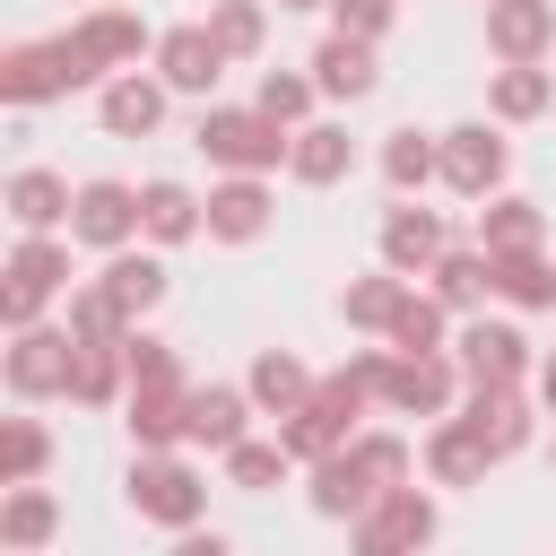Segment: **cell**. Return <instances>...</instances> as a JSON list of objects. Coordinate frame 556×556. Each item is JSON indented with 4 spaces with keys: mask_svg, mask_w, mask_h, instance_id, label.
Wrapping results in <instances>:
<instances>
[{
    "mask_svg": "<svg viewBox=\"0 0 556 556\" xmlns=\"http://www.w3.org/2000/svg\"><path fill=\"white\" fill-rule=\"evenodd\" d=\"M191 139H200V156H208V165H226V174H269V165L295 148V130H287V122H269L261 104H208Z\"/></svg>",
    "mask_w": 556,
    "mask_h": 556,
    "instance_id": "obj_1",
    "label": "cell"
},
{
    "mask_svg": "<svg viewBox=\"0 0 556 556\" xmlns=\"http://www.w3.org/2000/svg\"><path fill=\"white\" fill-rule=\"evenodd\" d=\"M374 356V400L400 417H443L452 408V356L443 348H365Z\"/></svg>",
    "mask_w": 556,
    "mask_h": 556,
    "instance_id": "obj_2",
    "label": "cell"
},
{
    "mask_svg": "<svg viewBox=\"0 0 556 556\" xmlns=\"http://www.w3.org/2000/svg\"><path fill=\"white\" fill-rule=\"evenodd\" d=\"M130 504H139V521H156V530H191L200 504H208V486H200L174 452H139V460H130Z\"/></svg>",
    "mask_w": 556,
    "mask_h": 556,
    "instance_id": "obj_3",
    "label": "cell"
},
{
    "mask_svg": "<svg viewBox=\"0 0 556 556\" xmlns=\"http://www.w3.org/2000/svg\"><path fill=\"white\" fill-rule=\"evenodd\" d=\"M434 539V504L417 486H382L365 513H356V547L365 556H400V547H426Z\"/></svg>",
    "mask_w": 556,
    "mask_h": 556,
    "instance_id": "obj_4",
    "label": "cell"
},
{
    "mask_svg": "<svg viewBox=\"0 0 556 556\" xmlns=\"http://www.w3.org/2000/svg\"><path fill=\"white\" fill-rule=\"evenodd\" d=\"M70 70H78V87L87 78H104V70H122V61H139V43H148V26L130 17V9H96V17H78L70 35Z\"/></svg>",
    "mask_w": 556,
    "mask_h": 556,
    "instance_id": "obj_5",
    "label": "cell"
},
{
    "mask_svg": "<svg viewBox=\"0 0 556 556\" xmlns=\"http://www.w3.org/2000/svg\"><path fill=\"white\" fill-rule=\"evenodd\" d=\"M70 278V252L52 243V235H26L17 252H9V295H0V313H9V330H35V313H43V295Z\"/></svg>",
    "mask_w": 556,
    "mask_h": 556,
    "instance_id": "obj_6",
    "label": "cell"
},
{
    "mask_svg": "<svg viewBox=\"0 0 556 556\" xmlns=\"http://www.w3.org/2000/svg\"><path fill=\"white\" fill-rule=\"evenodd\" d=\"M504 165H513V148H504L486 122H460V130H443V182H452L460 200H486V191L504 182Z\"/></svg>",
    "mask_w": 556,
    "mask_h": 556,
    "instance_id": "obj_7",
    "label": "cell"
},
{
    "mask_svg": "<svg viewBox=\"0 0 556 556\" xmlns=\"http://www.w3.org/2000/svg\"><path fill=\"white\" fill-rule=\"evenodd\" d=\"M70 235L96 243V252H122V243L139 235V191H130V182H78V200H70Z\"/></svg>",
    "mask_w": 556,
    "mask_h": 556,
    "instance_id": "obj_8",
    "label": "cell"
},
{
    "mask_svg": "<svg viewBox=\"0 0 556 556\" xmlns=\"http://www.w3.org/2000/svg\"><path fill=\"white\" fill-rule=\"evenodd\" d=\"M70 365H78V330H17V348H9V391H17V400L70 391Z\"/></svg>",
    "mask_w": 556,
    "mask_h": 556,
    "instance_id": "obj_9",
    "label": "cell"
},
{
    "mask_svg": "<svg viewBox=\"0 0 556 556\" xmlns=\"http://www.w3.org/2000/svg\"><path fill=\"white\" fill-rule=\"evenodd\" d=\"M156 78H165L174 96H208V87L226 78V43H217L208 26H174V35H156Z\"/></svg>",
    "mask_w": 556,
    "mask_h": 556,
    "instance_id": "obj_10",
    "label": "cell"
},
{
    "mask_svg": "<svg viewBox=\"0 0 556 556\" xmlns=\"http://www.w3.org/2000/svg\"><path fill=\"white\" fill-rule=\"evenodd\" d=\"M78 70H70V43H17L0 61V96L9 104H43V96H70Z\"/></svg>",
    "mask_w": 556,
    "mask_h": 556,
    "instance_id": "obj_11",
    "label": "cell"
},
{
    "mask_svg": "<svg viewBox=\"0 0 556 556\" xmlns=\"http://www.w3.org/2000/svg\"><path fill=\"white\" fill-rule=\"evenodd\" d=\"M486 43L495 61H539L556 43V0H486Z\"/></svg>",
    "mask_w": 556,
    "mask_h": 556,
    "instance_id": "obj_12",
    "label": "cell"
},
{
    "mask_svg": "<svg viewBox=\"0 0 556 556\" xmlns=\"http://www.w3.org/2000/svg\"><path fill=\"white\" fill-rule=\"evenodd\" d=\"M443 243H452V235H443V217H434V208H417L408 191H400V208H382V261H391V269H434V261H443Z\"/></svg>",
    "mask_w": 556,
    "mask_h": 556,
    "instance_id": "obj_13",
    "label": "cell"
},
{
    "mask_svg": "<svg viewBox=\"0 0 556 556\" xmlns=\"http://www.w3.org/2000/svg\"><path fill=\"white\" fill-rule=\"evenodd\" d=\"M452 348H460V374L469 382H521V365H530V339L513 321H469Z\"/></svg>",
    "mask_w": 556,
    "mask_h": 556,
    "instance_id": "obj_14",
    "label": "cell"
},
{
    "mask_svg": "<svg viewBox=\"0 0 556 556\" xmlns=\"http://www.w3.org/2000/svg\"><path fill=\"white\" fill-rule=\"evenodd\" d=\"M374 78H382V70H374V43H365V35H330V43L313 52V87L339 96V104H365Z\"/></svg>",
    "mask_w": 556,
    "mask_h": 556,
    "instance_id": "obj_15",
    "label": "cell"
},
{
    "mask_svg": "<svg viewBox=\"0 0 556 556\" xmlns=\"http://www.w3.org/2000/svg\"><path fill=\"white\" fill-rule=\"evenodd\" d=\"M348 165H356V139H348L339 122H304V130H295V148H287V174H295V182H313V191L348 182Z\"/></svg>",
    "mask_w": 556,
    "mask_h": 556,
    "instance_id": "obj_16",
    "label": "cell"
},
{
    "mask_svg": "<svg viewBox=\"0 0 556 556\" xmlns=\"http://www.w3.org/2000/svg\"><path fill=\"white\" fill-rule=\"evenodd\" d=\"M374 495H382V486L365 478V460H356L348 443H339L330 460H313V513H321V521H356Z\"/></svg>",
    "mask_w": 556,
    "mask_h": 556,
    "instance_id": "obj_17",
    "label": "cell"
},
{
    "mask_svg": "<svg viewBox=\"0 0 556 556\" xmlns=\"http://www.w3.org/2000/svg\"><path fill=\"white\" fill-rule=\"evenodd\" d=\"M460 417H469V426H478V434H486V443H495V460H504V452H521V443H530V408H521V382H478V391H469V408H460Z\"/></svg>",
    "mask_w": 556,
    "mask_h": 556,
    "instance_id": "obj_18",
    "label": "cell"
},
{
    "mask_svg": "<svg viewBox=\"0 0 556 556\" xmlns=\"http://www.w3.org/2000/svg\"><path fill=\"white\" fill-rule=\"evenodd\" d=\"M348 426H356V417H348L339 400H321V391H313L304 408H287V417H278V443H287L295 460H330V452L348 443Z\"/></svg>",
    "mask_w": 556,
    "mask_h": 556,
    "instance_id": "obj_19",
    "label": "cell"
},
{
    "mask_svg": "<svg viewBox=\"0 0 556 556\" xmlns=\"http://www.w3.org/2000/svg\"><path fill=\"white\" fill-rule=\"evenodd\" d=\"M486 460H495V443H486L469 417L434 426V443H426V469H434V486H478V478H486Z\"/></svg>",
    "mask_w": 556,
    "mask_h": 556,
    "instance_id": "obj_20",
    "label": "cell"
},
{
    "mask_svg": "<svg viewBox=\"0 0 556 556\" xmlns=\"http://www.w3.org/2000/svg\"><path fill=\"white\" fill-rule=\"evenodd\" d=\"M165 96H174L165 78H113L96 113H104V130H113V139H148V130L165 122Z\"/></svg>",
    "mask_w": 556,
    "mask_h": 556,
    "instance_id": "obj_21",
    "label": "cell"
},
{
    "mask_svg": "<svg viewBox=\"0 0 556 556\" xmlns=\"http://www.w3.org/2000/svg\"><path fill=\"white\" fill-rule=\"evenodd\" d=\"M70 182L61 174H43V165H26V174H9V217H17V235H52L61 217H70Z\"/></svg>",
    "mask_w": 556,
    "mask_h": 556,
    "instance_id": "obj_22",
    "label": "cell"
},
{
    "mask_svg": "<svg viewBox=\"0 0 556 556\" xmlns=\"http://www.w3.org/2000/svg\"><path fill=\"white\" fill-rule=\"evenodd\" d=\"M261 226H269V191H261V174H235V182L208 191V235H217V243H252Z\"/></svg>",
    "mask_w": 556,
    "mask_h": 556,
    "instance_id": "obj_23",
    "label": "cell"
},
{
    "mask_svg": "<svg viewBox=\"0 0 556 556\" xmlns=\"http://www.w3.org/2000/svg\"><path fill=\"white\" fill-rule=\"evenodd\" d=\"M208 226V200H191L182 182H148L139 191V235L148 243H182V235H200Z\"/></svg>",
    "mask_w": 556,
    "mask_h": 556,
    "instance_id": "obj_24",
    "label": "cell"
},
{
    "mask_svg": "<svg viewBox=\"0 0 556 556\" xmlns=\"http://www.w3.org/2000/svg\"><path fill=\"white\" fill-rule=\"evenodd\" d=\"M96 287H104V295L139 321V313H156V304H165V261H156V252H113Z\"/></svg>",
    "mask_w": 556,
    "mask_h": 556,
    "instance_id": "obj_25",
    "label": "cell"
},
{
    "mask_svg": "<svg viewBox=\"0 0 556 556\" xmlns=\"http://www.w3.org/2000/svg\"><path fill=\"white\" fill-rule=\"evenodd\" d=\"M261 400L252 391H226V382H208V391H191V443H208V452H235L243 443V417H252Z\"/></svg>",
    "mask_w": 556,
    "mask_h": 556,
    "instance_id": "obj_26",
    "label": "cell"
},
{
    "mask_svg": "<svg viewBox=\"0 0 556 556\" xmlns=\"http://www.w3.org/2000/svg\"><path fill=\"white\" fill-rule=\"evenodd\" d=\"M547 96H556V78H547L539 61H504V70L486 78V104H495V122H539V113H547Z\"/></svg>",
    "mask_w": 556,
    "mask_h": 556,
    "instance_id": "obj_27",
    "label": "cell"
},
{
    "mask_svg": "<svg viewBox=\"0 0 556 556\" xmlns=\"http://www.w3.org/2000/svg\"><path fill=\"white\" fill-rule=\"evenodd\" d=\"M426 278H434V295H443L452 313H478V295H495V252H486V243H478V252H452V243H443V261H434Z\"/></svg>",
    "mask_w": 556,
    "mask_h": 556,
    "instance_id": "obj_28",
    "label": "cell"
},
{
    "mask_svg": "<svg viewBox=\"0 0 556 556\" xmlns=\"http://www.w3.org/2000/svg\"><path fill=\"white\" fill-rule=\"evenodd\" d=\"M408 304V269H374V278H348V295H339V313H348V330H391V313Z\"/></svg>",
    "mask_w": 556,
    "mask_h": 556,
    "instance_id": "obj_29",
    "label": "cell"
},
{
    "mask_svg": "<svg viewBox=\"0 0 556 556\" xmlns=\"http://www.w3.org/2000/svg\"><path fill=\"white\" fill-rule=\"evenodd\" d=\"M243 391H252V400H261L269 417H287V408H304V400H313V374H304V365H295L287 348H261V356H252V382H243Z\"/></svg>",
    "mask_w": 556,
    "mask_h": 556,
    "instance_id": "obj_30",
    "label": "cell"
},
{
    "mask_svg": "<svg viewBox=\"0 0 556 556\" xmlns=\"http://www.w3.org/2000/svg\"><path fill=\"white\" fill-rule=\"evenodd\" d=\"M443 174V139H426V130H391L382 139V182L391 191H426Z\"/></svg>",
    "mask_w": 556,
    "mask_h": 556,
    "instance_id": "obj_31",
    "label": "cell"
},
{
    "mask_svg": "<svg viewBox=\"0 0 556 556\" xmlns=\"http://www.w3.org/2000/svg\"><path fill=\"white\" fill-rule=\"evenodd\" d=\"M495 295H504L513 313H539V304H556V269L539 261V243H530V252H495Z\"/></svg>",
    "mask_w": 556,
    "mask_h": 556,
    "instance_id": "obj_32",
    "label": "cell"
},
{
    "mask_svg": "<svg viewBox=\"0 0 556 556\" xmlns=\"http://www.w3.org/2000/svg\"><path fill=\"white\" fill-rule=\"evenodd\" d=\"M52 530H61V513H52V495H43L35 478H26V486H17L9 504H0V547H43Z\"/></svg>",
    "mask_w": 556,
    "mask_h": 556,
    "instance_id": "obj_33",
    "label": "cell"
},
{
    "mask_svg": "<svg viewBox=\"0 0 556 556\" xmlns=\"http://www.w3.org/2000/svg\"><path fill=\"white\" fill-rule=\"evenodd\" d=\"M478 243L486 252H530L539 243V208L530 200H486L478 208Z\"/></svg>",
    "mask_w": 556,
    "mask_h": 556,
    "instance_id": "obj_34",
    "label": "cell"
},
{
    "mask_svg": "<svg viewBox=\"0 0 556 556\" xmlns=\"http://www.w3.org/2000/svg\"><path fill=\"white\" fill-rule=\"evenodd\" d=\"M287 460H295V452H287V443H252V434H243V443H235V452H226V478H235V486H243V495H269V486H278V478H287Z\"/></svg>",
    "mask_w": 556,
    "mask_h": 556,
    "instance_id": "obj_35",
    "label": "cell"
},
{
    "mask_svg": "<svg viewBox=\"0 0 556 556\" xmlns=\"http://www.w3.org/2000/svg\"><path fill=\"white\" fill-rule=\"evenodd\" d=\"M208 35L226 43V61L261 52V0H208Z\"/></svg>",
    "mask_w": 556,
    "mask_h": 556,
    "instance_id": "obj_36",
    "label": "cell"
},
{
    "mask_svg": "<svg viewBox=\"0 0 556 556\" xmlns=\"http://www.w3.org/2000/svg\"><path fill=\"white\" fill-rule=\"evenodd\" d=\"M43 460H52V434H43L35 417H9V443H0V486H26Z\"/></svg>",
    "mask_w": 556,
    "mask_h": 556,
    "instance_id": "obj_37",
    "label": "cell"
},
{
    "mask_svg": "<svg viewBox=\"0 0 556 556\" xmlns=\"http://www.w3.org/2000/svg\"><path fill=\"white\" fill-rule=\"evenodd\" d=\"M443 313H452L443 295H408V304L391 313V330H382V339H391V348H443Z\"/></svg>",
    "mask_w": 556,
    "mask_h": 556,
    "instance_id": "obj_38",
    "label": "cell"
},
{
    "mask_svg": "<svg viewBox=\"0 0 556 556\" xmlns=\"http://www.w3.org/2000/svg\"><path fill=\"white\" fill-rule=\"evenodd\" d=\"M313 96H321L313 78H295V70H261V96H252V104H261L269 122H304V104H313Z\"/></svg>",
    "mask_w": 556,
    "mask_h": 556,
    "instance_id": "obj_39",
    "label": "cell"
},
{
    "mask_svg": "<svg viewBox=\"0 0 556 556\" xmlns=\"http://www.w3.org/2000/svg\"><path fill=\"white\" fill-rule=\"evenodd\" d=\"M348 452L365 460L374 486H408V443H400V434H348Z\"/></svg>",
    "mask_w": 556,
    "mask_h": 556,
    "instance_id": "obj_40",
    "label": "cell"
},
{
    "mask_svg": "<svg viewBox=\"0 0 556 556\" xmlns=\"http://www.w3.org/2000/svg\"><path fill=\"white\" fill-rule=\"evenodd\" d=\"M70 330H78V339H122V330H130V313H122L104 287H87V295H70Z\"/></svg>",
    "mask_w": 556,
    "mask_h": 556,
    "instance_id": "obj_41",
    "label": "cell"
},
{
    "mask_svg": "<svg viewBox=\"0 0 556 556\" xmlns=\"http://www.w3.org/2000/svg\"><path fill=\"white\" fill-rule=\"evenodd\" d=\"M330 17H339V35L382 43V35H391V17H400V0H330Z\"/></svg>",
    "mask_w": 556,
    "mask_h": 556,
    "instance_id": "obj_42",
    "label": "cell"
},
{
    "mask_svg": "<svg viewBox=\"0 0 556 556\" xmlns=\"http://www.w3.org/2000/svg\"><path fill=\"white\" fill-rule=\"evenodd\" d=\"M122 356H130V382H165V374H182V365H174V348H165V339H148V330H130V339H122Z\"/></svg>",
    "mask_w": 556,
    "mask_h": 556,
    "instance_id": "obj_43",
    "label": "cell"
},
{
    "mask_svg": "<svg viewBox=\"0 0 556 556\" xmlns=\"http://www.w3.org/2000/svg\"><path fill=\"white\" fill-rule=\"evenodd\" d=\"M182 556H226V530H182Z\"/></svg>",
    "mask_w": 556,
    "mask_h": 556,
    "instance_id": "obj_44",
    "label": "cell"
},
{
    "mask_svg": "<svg viewBox=\"0 0 556 556\" xmlns=\"http://www.w3.org/2000/svg\"><path fill=\"white\" fill-rule=\"evenodd\" d=\"M539 400H547V408H556V356H547V374H539Z\"/></svg>",
    "mask_w": 556,
    "mask_h": 556,
    "instance_id": "obj_45",
    "label": "cell"
},
{
    "mask_svg": "<svg viewBox=\"0 0 556 556\" xmlns=\"http://www.w3.org/2000/svg\"><path fill=\"white\" fill-rule=\"evenodd\" d=\"M278 9H330V0H278Z\"/></svg>",
    "mask_w": 556,
    "mask_h": 556,
    "instance_id": "obj_46",
    "label": "cell"
}]
</instances>
